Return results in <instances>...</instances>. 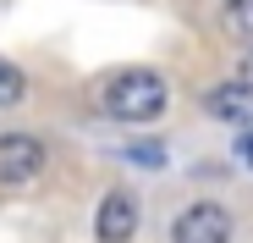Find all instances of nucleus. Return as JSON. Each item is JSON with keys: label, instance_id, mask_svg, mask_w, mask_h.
<instances>
[{"label": "nucleus", "instance_id": "obj_8", "mask_svg": "<svg viewBox=\"0 0 253 243\" xmlns=\"http://www.w3.org/2000/svg\"><path fill=\"white\" fill-rule=\"evenodd\" d=\"M126 160H138V166H165V149L143 144V149H126Z\"/></svg>", "mask_w": 253, "mask_h": 243}, {"label": "nucleus", "instance_id": "obj_3", "mask_svg": "<svg viewBox=\"0 0 253 243\" xmlns=\"http://www.w3.org/2000/svg\"><path fill=\"white\" fill-rule=\"evenodd\" d=\"M44 144L28 138V133H6L0 138V182H33L39 172H44Z\"/></svg>", "mask_w": 253, "mask_h": 243}, {"label": "nucleus", "instance_id": "obj_4", "mask_svg": "<svg viewBox=\"0 0 253 243\" xmlns=\"http://www.w3.org/2000/svg\"><path fill=\"white\" fill-rule=\"evenodd\" d=\"M204 111L215 122H231V127H253V83L242 77V83H220L204 94Z\"/></svg>", "mask_w": 253, "mask_h": 243}, {"label": "nucleus", "instance_id": "obj_6", "mask_svg": "<svg viewBox=\"0 0 253 243\" xmlns=\"http://www.w3.org/2000/svg\"><path fill=\"white\" fill-rule=\"evenodd\" d=\"M22 94H28V77H22L11 61H0V105H17Z\"/></svg>", "mask_w": 253, "mask_h": 243}, {"label": "nucleus", "instance_id": "obj_9", "mask_svg": "<svg viewBox=\"0 0 253 243\" xmlns=\"http://www.w3.org/2000/svg\"><path fill=\"white\" fill-rule=\"evenodd\" d=\"M242 160L253 166V127H248V138H242Z\"/></svg>", "mask_w": 253, "mask_h": 243}, {"label": "nucleus", "instance_id": "obj_5", "mask_svg": "<svg viewBox=\"0 0 253 243\" xmlns=\"http://www.w3.org/2000/svg\"><path fill=\"white\" fill-rule=\"evenodd\" d=\"M99 243H126V238H132L138 232V199L132 193H105V205H99Z\"/></svg>", "mask_w": 253, "mask_h": 243}, {"label": "nucleus", "instance_id": "obj_1", "mask_svg": "<svg viewBox=\"0 0 253 243\" xmlns=\"http://www.w3.org/2000/svg\"><path fill=\"white\" fill-rule=\"evenodd\" d=\"M160 111H165V77L149 66L116 72L105 83V116L110 122H154Z\"/></svg>", "mask_w": 253, "mask_h": 243}, {"label": "nucleus", "instance_id": "obj_10", "mask_svg": "<svg viewBox=\"0 0 253 243\" xmlns=\"http://www.w3.org/2000/svg\"><path fill=\"white\" fill-rule=\"evenodd\" d=\"M242 77H248V83H253V56H248V61H242Z\"/></svg>", "mask_w": 253, "mask_h": 243}, {"label": "nucleus", "instance_id": "obj_7", "mask_svg": "<svg viewBox=\"0 0 253 243\" xmlns=\"http://www.w3.org/2000/svg\"><path fill=\"white\" fill-rule=\"evenodd\" d=\"M226 28L253 39V0H226Z\"/></svg>", "mask_w": 253, "mask_h": 243}, {"label": "nucleus", "instance_id": "obj_2", "mask_svg": "<svg viewBox=\"0 0 253 243\" xmlns=\"http://www.w3.org/2000/svg\"><path fill=\"white\" fill-rule=\"evenodd\" d=\"M171 243H231V216L220 205H187L171 221Z\"/></svg>", "mask_w": 253, "mask_h": 243}]
</instances>
